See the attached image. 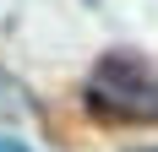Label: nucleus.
Returning a JSON list of instances; mask_svg holds the SVG:
<instances>
[{
	"instance_id": "1",
	"label": "nucleus",
	"mask_w": 158,
	"mask_h": 152,
	"mask_svg": "<svg viewBox=\"0 0 158 152\" xmlns=\"http://www.w3.org/2000/svg\"><path fill=\"white\" fill-rule=\"evenodd\" d=\"M82 103L98 125H158V71L126 49H114L87 71Z\"/></svg>"
},
{
	"instance_id": "2",
	"label": "nucleus",
	"mask_w": 158,
	"mask_h": 152,
	"mask_svg": "<svg viewBox=\"0 0 158 152\" xmlns=\"http://www.w3.org/2000/svg\"><path fill=\"white\" fill-rule=\"evenodd\" d=\"M0 152H33L27 141H16V136H0Z\"/></svg>"
},
{
	"instance_id": "3",
	"label": "nucleus",
	"mask_w": 158,
	"mask_h": 152,
	"mask_svg": "<svg viewBox=\"0 0 158 152\" xmlns=\"http://www.w3.org/2000/svg\"><path fill=\"white\" fill-rule=\"evenodd\" d=\"M136 152H158V147H136Z\"/></svg>"
}]
</instances>
